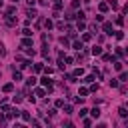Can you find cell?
Instances as JSON below:
<instances>
[{
    "label": "cell",
    "instance_id": "cell-1",
    "mask_svg": "<svg viewBox=\"0 0 128 128\" xmlns=\"http://www.w3.org/2000/svg\"><path fill=\"white\" fill-rule=\"evenodd\" d=\"M40 84H42V86H44V88H46V90H48V92H50V90H52V80H50V78H48V74H46V76H42V78H40Z\"/></svg>",
    "mask_w": 128,
    "mask_h": 128
},
{
    "label": "cell",
    "instance_id": "cell-2",
    "mask_svg": "<svg viewBox=\"0 0 128 128\" xmlns=\"http://www.w3.org/2000/svg\"><path fill=\"white\" fill-rule=\"evenodd\" d=\"M102 30H104V32H106L108 36H112V34H114V28H112V22H104V24H102Z\"/></svg>",
    "mask_w": 128,
    "mask_h": 128
},
{
    "label": "cell",
    "instance_id": "cell-3",
    "mask_svg": "<svg viewBox=\"0 0 128 128\" xmlns=\"http://www.w3.org/2000/svg\"><path fill=\"white\" fill-rule=\"evenodd\" d=\"M26 16H28V20H34L38 14H36V10H34V6H30L28 10H26Z\"/></svg>",
    "mask_w": 128,
    "mask_h": 128
},
{
    "label": "cell",
    "instance_id": "cell-4",
    "mask_svg": "<svg viewBox=\"0 0 128 128\" xmlns=\"http://www.w3.org/2000/svg\"><path fill=\"white\" fill-rule=\"evenodd\" d=\"M22 48H32V38H30V36H24V40H22Z\"/></svg>",
    "mask_w": 128,
    "mask_h": 128
},
{
    "label": "cell",
    "instance_id": "cell-5",
    "mask_svg": "<svg viewBox=\"0 0 128 128\" xmlns=\"http://www.w3.org/2000/svg\"><path fill=\"white\" fill-rule=\"evenodd\" d=\"M16 24V18L12 14H6V26H14Z\"/></svg>",
    "mask_w": 128,
    "mask_h": 128
},
{
    "label": "cell",
    "instance_id": "cell-6",
    "mask_svg": "<svg viewBox=\"0 0 128 128\" xmlns=\"http://www.w3.org/2000/svg\"><path fill=\"white\" fill-rule=\"evenodd\" d=\"M6 116H8V118H18V116H20V112H18V110H14V108H10V110L6 112Z\"/></svg>",
    "mask_w": 128,
    "mask_h": 128
},
{
    "label": "cell",
    "instance_id": "cell-7",
    "mask_svg": "<svg viewBox=\"0 0 128 128\" xmlns=\"http://www.w3.org/2000/svg\"><path fill=\"white\" fill-rule=\"evenodd\" d=\"M12 90H14V84H12V82H8V84H4V86H2V92H6V94H8V92H12Z\"/></svg>",
    "mask_w": 128,
    "mask_h": 128
},
{
    "label": "cell",
    "instance_id": "cell-8",
    "mask_svg": "<svg viewBox=\"0 0 128 128\" xmlns=\"http://www.w3.org/2000/svg\"><path fill=\"white\" fill-rule=\"evenodd\" d=\"M12 78H14V82L22 80V72H20V70H14V72H12Z\"/></svg>",
    "mask_w": 128,
    "mask_h": 128
},
{
    "label": "cell",
    "instance_id": "cell-9",
    "mask_svg": "<svg viewBox=\"0 0 128 128\" xmlns=\"http://www.w3.org/2000/svg\"><path fill=\"white\" fill-rule=\"evenodd\" d=\"M34 94L42 98V96H46V88H44V86H42V88H36V90H34Z\"/></svg>",
    "mask_w": 128,
    "mask_h": 128
},
{
    "label": "cell",
    "instance_id": "cell-10",
    "mask_svg": "<svg viewBox=\"0 0 128 128\" xmlns=\"http://www.w3.org/2000/svg\"><path fill=\"white\" fill-rule=\"evenodd\" d=\"M98 8H100V12L104 14V12H106V10L110 8V6H108V2H100V4H98Z\"/></svg>",
    "mask_w": 128,
    "mask_h": 128
},
{
    "label": "cell",
    "instance_id": "cell-11",
    "mask_svg": "<svg viewBox=\"0 0 128 128\" xmlns=\"http://www.w3.org/2000/svg\"><path fill=\"white\" fill-rule=\"evenodd\" d=\"M76 28H78V32H82V30H86V22H84V20H78V24H76Z\"/></svg>",
    "mask_w": 128,
    "mask_h": 128
},
{
    "label": "cell",
    "instance_id": "cell-12",
    "mask_svg": "<svg viewBox=\"0 0 128 128\" xmlns=\"http://www.w3.org/2000/svg\"><path fill=\"white\" fill-rule=\"evenodd\" d=\"M36 82H38V78H36V76H30V78L26 80V86H34Z\"/></svg>",
    "mask_w": 128,
    "mask_h": 128
},
{
    "label": "cell",
    "instance_id": "cell-13",
    "mask_svg": "<svg viewBox=\"0 0 128 128\" xmlns=\"http://www.w3.org/2000/svg\"><path fill=\"white\" fill-rule=\"evenodd\" d=\"M20 116H22V120H24V122H30V120H32L30 112H20Z\"/></svg>",
    "mask_w": 128,
    "mask_h": 128
},
{
    "label": "cell",
    "instance_id": "cell-14",
    "mask_svg": "<svg viewBox=\"0 0 128 128\" xmlns=\"http://www.w3.org/2000/svg\"><path fill=\"white\" fill-rule=\"evenodd\" d=\"M92 54H94V56H102V48H100V46H94V48H92Z\"/></svg>",
    "mask_w": 128,
    "mask_h": 128
},
{
    "label": "cell",
    "instance_id": "cell-15",
    "mask_svg": "<svg viewBox=\"0 0 128 128\" xmlns=\"http://www.w3.org/2000/svg\"><path fill=\"white\" fill-rule=\"evenodd\" d=\"M94 80H96V76H94V74H88V76H86V78H84L82 82H86V84H90V82H94Z\"/></svg>",
    "mask_w": 128,
    "mask_h": 128
},
{
    "label": "cell",
    "instance_id": "cell-16",
    "mask_svg": "<svg viewBox=\"0 0 128 128\" xmlns=\"http://www.w3.org/2000/svg\"><path fill=\"white\" fill-rule=\"evenodd\" d=\"M78 96H80V98H86V96H88V88H80V90H78Z\"/></svg>",
    "mask_w": 128,
    "mask_h": 128
},
{
    "label": "cell",
    "instance_id": "cell-17",
    "mask_svg": "<svg viewBox=\"0 0 128 128\" xmlns=\"http://www.w3.org/2000/svg\"><path fill=\"white\" fill-rule=\"evenodd\" d=\"M60 44H62V46H64V48H68V46H70V40H68V38H64V36H62V38H60Z\"/></svg>",
    "mask_w": 128,
    "mask_h": 128
},
{
    "label": "cell",
    "instance_id": "cell-18",
    "mask_svg": "<svg viewBox=\"0 0 128 128\" xmlns=\"http://www.w3.org/2000/svg\"><path fill=\"white\" fill-rule=\"evenodd\" d=\"M88 112L92 114V118H98V116H100V110H98V108H92V110H88Z\"/></svg>",
    "mask_w": 128,
    "mask_h": 128
},
{
    "label": "cell",
    "instance_id": "cell-19",
    "mask_svg": "<svg viewBox=\"0 0 128 128\" xmlns=\"http://www.w3.org/2000/svg\"><path fill=\"white\" fill-rule=\"evenodd\" d=\"M118 114H120L122 118H126V116H128V112H126V108H124V106H120V108H118Z\"/></svg>",
    "mask_w": 128,
    "mask_h": 128
},
{
    "label": "cell",
    "instance_id": "cell-20",
    "mask_svg": "<svg viewBox=\"0 0 128 128\" xmlns=\"http://www.w3.org/2000/svg\"><path fill=\"white\" fill-rule=\"evenodd\" d=\"M44 26H46V28H48V30H50V28H52V26H54V22H52V20H50V18H46V20H44Z\"/></svg>",
    "mask_w": 128,
    "mask_h": 128
},
{
    "label": "cell",
    "instance_id": "cell-21",
    "mask_svg": "<svg viewBox=\"0 0 128 128\" xmlns=\"http://www.w3.org/2000/svg\"><path fill=\"white\" fill-rule=\"evenodd\" d=\"M90 40H92V34H90V32H86V34L82 36V42H90Z\"/></svg>",
    "mask_w": 128,
    "mask_h": 128
},
{
    "label": "cell",
    "instance_id": "cell-22",
    "mask_svg": "<svg viewBox=\"0 0 128 128\" xmlns=\"http://www.w3.org/2000/svg\"><path fill=\"white\" fill-rule=\"evenodd\" d=\"M116 56H118V58H124V48L118 46V48H116Z\"/></svg>",
    "mask_w": 128,
    "mask_h": 128
},
{
    "label": "cell",
    "instance_id": "cell-23",
    "mask_svg": "<svg viewBox=\"0 0 128 128\" xmlns=\"http://www.w3.org/2000/svg\"><path fill=\"white\" fill-rule=\"evenodd\" d=\"M118 80H120V82H126V80H128V74L120 70V78H118Z\"/></svg>",
    "mask_w": 128,
    "mask_h": 128
},
{
    "label": "cell",
    "instance_id": "cell-24",
    "mask_svg": "<svg viewBox=\"0 0 128 128\" xmlns=\"http://www.w3.org/2000/svg\"><path fill=\"white\" fill-rule=\"evenodd\" d=\"M72 46H74V48H76V50H82V40H76V42H74V44H72Z\"/></svg>",
    "mask_w": 128,
    "mask_h": 128
},
{
    "label": "cell",
    "instance_id": "cell-25",
    "mask_svg": "<svg viewBox=\"0 0 128 128\" xmlns=\"http://www.w3.org/2000/svg\"><path fill=\"white\" fill-rule=\"evenodd\" d=\"M22 34H24V36H32V30H30V28H28V26H26V28H24V30H22Z\"/></svg>",
    "mask_w": 128,
    "mask_h": 128
},
{
    "label": "cell",
    "instance_id": "cell-26",
    "mask_svg": "<svg viewBox=\"0 0 128 128\" xmlns=\"http://www.w3.org/2000/svg\"><path fill=\"white\" fill-rule=\"evenodd\" d=\"M114 36H116L118 40H122V38H124V32H122V30H118V32H114Z\"/></svg>",
    "mask_w": 128,
    "mask_h": 128
},
{
    "label": "cell",
    "instance_id": "cell-27",
    "mask_svg": "<svg viewBox=\"0 0 128 128\" xmlns=\"http://www.w3.org/2000/svg\"><path fill=\"white\" fill-rule=\"evenodd\" d=\"M102 58H104V62H110V60H114V56H112V54H104Z\"/></svg>",
    "mask_w": 128,
    "mask_h": 128
},
{
    "label": "cell",
    "instance_id": "cell-28",
    "mask_svg": "<svg viewBox=\"0 0 128 128\" xmlns=\"http://www.w3.org/2000/svg\"><path fill=\"white\" fill-rule=\"evenodd\" d=\"M62 60H64V62H66V64H72V62H74V58H72V56H64V58H62Z\"/></svg>",
    "mask_w": 128,
    "mask_h": 128
},
{
    "label": "cell",
    "instance_id": "cell-29",
    "mask_svg": "<svg viewBox=\"0 0 128 128\" xmlns=\"http://www.w3.org/2000/svg\"><path fill=\"white\" fill-rule=\"evenodd\" d=\"M54 104H56V108H62V106H64V100H62V98H58Z\"/></svg>",
    "mask_w": 128,
    "mask_h": 128
},
{
    "label": "cell",
    "instance_id": "cell-30",
    "mask_svg": "<svg viewBox=\"0 0 128 128\" xmlns=\"http://www.w3.org/2000/svg\"><path fill=\"white\" fill-rule=\"evenodd\" d=\"M54 8H56V10H62V2H60V0H54Z\"/></svg>",
    "mask_w": 128,
    "mask_h": 128
},
{
    "label": "cell",
    "instance_id": "cell-31",
    "mask_svg": "<svg viewBox=\"0 0 128 128\" xmlns=\"http://www.w3.org/2000/svg\"><path fill=\"white\" fill-rule=\"evenodd\" d=\"M42 68H44L42 64H34V72H42Z\"/></svg>",
    "mask_w": 128,
    "mask_h": 128
},
{
    "label": "cell",
    "instance_id": "cell-32",
    "mask_svg": "<svg viewBox=\"0 0 128 128\" xmlns=\"http://www.w3.org/2000/svg\"><path fill=\"white\" fill-rule=\"evenodd\" d=\"M82 74H84L82 68H76V70H74V76H82Z\"/></svg>",
    "mask_w": 128,
    "mask_h": 128
},
{
    "label": "cell",
    "instance_id": "cell-33",
    "mask_svg": "<svg viewBox=\"0 0 128 128\" xmlns=\"http://www.w3.org/2000/svg\"><path fill=\"white\" fill-rule=\"evenodd\" d=\"M110 88H118V80L112 78V80H110Z\"/></svg>",
    "mask_w": 128,
    "mask_h": 128
},
{
    "label": "cell",
    "instance_id": "cell-34",
    "mask_svg": "<svg viewBox=\"0 0 128 128\" xmlns=\"http://www.w3.org/2000/svg\"><path fill=\"white\" fill-rule=\"evenodd\" d=\"M12 100H14V102H16V104H18V102H22V94H16V96H14V98H12Z\"/></svg>",
    "mask_w": 128,
    "mask_h": 128
},
{
    "label": "cell",
    "instance_id": "cell-35",
    "mask_svg": "<svg viewBox=\"0 0 128 128\" xmlns=\"http://www.w3.org/2000/svg\"><path fill=\"white\" fill-rule=\"evenodd\" d=\"M64 108V114H72V106H62Z\"/></svg>",
    "mask_w": 128,
    "mask_h": 128
},
{
    "label": "cell",
    "instance_id": "cell-36",
    "mask_svg": "<svg viewBox=\"0 0 128 128\" xmlns=\"http://www.w3.org/2000/svg\"><path fill=\"white\" fill-rule=\"evenodd\" d=\"M116 24H118V26H122V24H124V18H122V16H118V18H116Z\"/></svg>",
    "mask_w": 128,
    "mask_h": 128
},
{
    "label": "cell",
    "instance_id": "cell-37",
    "mask_svg": "<svg viewBox=\"0 0 128 128\" xmlns=\"http://www.w3.org/2000/svg\"><path fill=\"white\" fill-rule=\"evenodd\" d=\"M114 68L120 72V70H122V62H114Z\"/></svg>",
    "mask_w": 128,
    "mask_h": 128
},
{
    "label": "cell",
    "instance_id": "cell-38",
    "mask_svg": "<svg viewBox=\"0 0 128 128\" xmlns=\"http://www.w3.org/2000/svg\"><path fill=\"white\" fill-rule=\"evenodd\" d=\"M88 92H98V84H92V86H90V90H88Z\"/></svg>",
    "mask_w": 128,
    "mask_h": 128
},
{
    "label": "cell",
    "instance_id": "cell-39",
    "mask_svg": "<svg viewBox=\"0 0 128 128\" xmlns=\"http://www.w3.org/2000/svg\"><path fill=\"white\" fill-rule=\"evenodd\" d=\"M78 114H80V116H82V118H84V116H86V114H88V108H82V110H80V112H78Z\"/></svg>",
    "mask_w": 128,
    "mask_h": 128
},
{
    "label": "cell",
    "instance_id": "cell-40",
    "mask_svg": "<svg viewBox=\"0 0 128 128\" xmlns=\"http://www.w3.org/2000/svg\"><path fill=\"white\" fill-rule=\"evenodd\" d=\"M0 56H6V48H4V44H0Z\"/></svg>",
    "mask_w": 128,
    "mask_h": 128
},
{
    "label": "cell",
    "instance_id": "cell-41",
    "mask_svg": "<svg viewBox=\"0 0 128 128\" xmlns=\"http://www.w3.org/2000/svg\"><path fill=\"white\" fill-rule=\"evenodd\" d=\"M96 22H104V14H98L96 16Z\"/></svg>",
    "mask_w": 128,
    "mask_h": 128
},
{
    "label": "cell",
    "instance_id": "cell-42",
    "mask_svg": "<svg viewBox=\"0 0 128 128\" xmlns=\"http://www.w3.org/2000/svg\"><path fill=\"white\" fill-rule=\"evenodd\" d=\"M42 56H48V46H42Z\"/></svg>",
    "mask_w": 128,
    "mask_h": 128
},
{
    "label": "cell",
    "instance_id": "cell-43",
    "mask_svg": "<svg viewBox=\"0 0 128 128\" xmlns=\"http://www.w3.org/2000/svg\"><path fill=\"white\" fill-rule=\"evenodd\" d=\"M42 70H44V72H46V74H48V76H50V74H52V72H54V68H42Z\"/></svg>",
    "mask_w": 128,
    "mask_h": 128
},
{
    "label": "cell",
    "instance_id": "cell-44",
    "mask_svg": "<svg viewBox=\"0 0 128 128\" xmlns=\"http://www.w3.org/2000/svg\"><path fill=\"white\" fill-rule=\"evenodd\" d=\"M26 4H28V6H34V4H36V0H26Z\"/></svg>",
    "mask_w": 128,
    "mask_h": 128
},
{
    "label": "cell",
    "instance_id": "cell-45",
    "mask_svg": "<svg viewBox=\"0 0 128 128\" xmlns=\"http://www.w3.org/2000/svg\"><path fill=\"white\" fill-rule=\"evenodd\" d=\"M12 2H14V4H16V2H20V0H12Z\"/></svg>",
    "mask_w": 128,
    "mask_h": 128
},
{
    "label": "cell",
    "instance_id": "cell-46",
    "mask_svg": "<svg viewBox=\"0 0 128 128\" xmlns=\"http://www.w3.org/2000/svg\"><path fill=\"white\" fill-rule=\"evenodd\" d=\"M0 6H2V0H0Z\"/></svg>",
    "mask_w": 128,
    "mask_h": 128
}]
</instances>
